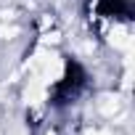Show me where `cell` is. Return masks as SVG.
Listing matches in <instances>:
<instances>
[{"label": "cell", "mask_w": 135, "mask_h": 135, "mask_svg": "<svg viewBox=\"0 0 135 135\" xmlns=\"http://www.w3.org/2000/svg\"><path fill=\"white\" fill-rule=\"evenodd\" d=\"M24 98H27L29 109L42 106V101L48 98V82H42L40 77H32V80H29V85H27V90H24Z\"/></svg>", "instance_id": "cell-1"}, {"label": "cell", "mask_w": 135, "mask_h": 135, "mask_svg": "<svg viewBox=\"0 0 135 135\" xmlns=\"http://www.w3.org/2000/svg\"><path fill=\"white\" fill-rule=\"evenodd\" d=\"M109 42H111L114 48H122V50H130V45H132V37H130V29H124V27L114 24V27H111V32H109Z\"/></svg>", "instance_id": "cell-2"}, {"label": "cell", "mask_w": 135, "mask_h": 135, "mask_svg": "<svg viewBox=\"0 0 135 135\" xmlns=\"http://www.w3.org/2000/svg\"><path fill=\"white\" fill-rule=\"evenodd\" d=\"M122 109V101H119V95H111V93H106V95H101L98 98V111L106 117V119H114V114Z\"/></svg>", "instance_id": "cell-3"}, {"label": "cell", "mask_w": 135, "mask_h": 135, "mask_svg": "<svg viewBox=\"0 0 135 135\" xmlns=\"http://www.w3.org/2000/svg\"><path fill=\"white\" fill-rule=\"evenodd\" d=\"M19 29L16 27H8V24H3L0 27V40H13V35H16Z\"/></svg>", "instance_id": "cell-4"}, {"label": "cell", "mask_w": 135, "mask_h": 135, "mask_svg": "<svg viewBox=\"0 0 135 135\" xmlns=\"http://www.w3.org/2000/svg\"><path fill=\"white\" fill-rule=\"evenodd\" d=\"M82 135H103V132H101V130H85Z\"/></svg>", "instance_id": "cell-5"}]
</instances>
